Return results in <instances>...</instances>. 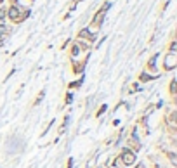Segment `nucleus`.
Returning <instances> with one entry per match:
<instances>
[{
    "label": "nucleus",
    "instance_id": "f257e3e1",
    "mask_svg": "<svg viewBox=\"0 0 177 168\" xmlns=\"http://www.w3.org/2000/svg\"><path fill=\"white\" fill-rule=\"evenodd\" d=\"M174 64H176V54L170 52V54L167 56V59H165V68H167V69H172Z\"/></svg>",
    "mask_w": 177,
    "mask_h": 168
},
{
    "label": "nucleus",
    "instance_id": "20e7f679",
    "mask_svg": "<svg viewBox=\"0 0 177 168\" xmlns=\"http://www.w3.org/2000/svg\"><path fill=\"white\" fill-rule=\"evenodd\" d=\"M168 158H170L172 165H176V163H177V158H176V154H174V152H170V154H168Z\"/></svg>",
    "mask_w": 177,
    "mask_h": 168
},
{
    "label": "nucleus",
    "instance_id": "7ed1b4c3",
    "mask_svg": "<svg viewBox=\"0 0 177 168\" xmlns=\"http://www.w3.org/2000/svg\"><path fill=\"white\" fill-rule=\"evenodd\" d=\"M9 16H11L12 19H18V18H19V9H18V7H11Z\"/></svg>",
    "mask_w": 177,
    "mask_h": 168
},
{
    "label": "nucleus",
    "instance_id": "f03ea898",
    "mask_svg": "<svg viewBox=\"0 0 177 168\" xmlns=\"http://www.w3.org/2000/svg\"><path fill=\"white\" fill-rule=\"evenodd\" d=\"M134 159H136L134 152H130V151H125V152H123V163H125V165H132Z\"/></svg>",
    "mask_w": 177,
    "mask_h": 168
},
{
    "label": "nucleus",
    "instance_id": "39448f33",
    "mask_svg": "<svg viewBox=\"0 0 177 168\" xmlns=\"http://www.w3.org/2000/svg\"><path fill=\"white\" fill-rule=\"evenodd\" d=\"M87 168H96V161H94V159H90V161H89V165H87Z\"/></svg>",
    "mask_w": 177,
    "mask_h": 168
},
{
    "label": "nucleus",
    "instance_id": "0eeeda50",
    "mask_svg": "<svg viewBox=\"0 0 177 168\" xmlns=\"http://www.w3.org/2000/svg\"><path fill=\"white\" fill-rule=\"evenodd\" d=\"M4 18H5V11H2V9H0V21H2Z\"/></svg>",
    "mask_w": 177,
    "mask_h": 168
},
{
    "label": "nucleus",
    "instance_id": "423d86ee",
    "mask_svg": "<svg viewBox=\"0 0 177 168\" xmlns=\"http://www.w3.org/2000/svg\"><path fill=\"white\" fill-rule=\"evenodd\" d=\"M2 33H7V28H5V26H0V35H2Z\"/></svg>",
    "mask_w": 177,
    "mask_h": 168
}]
</instances>
